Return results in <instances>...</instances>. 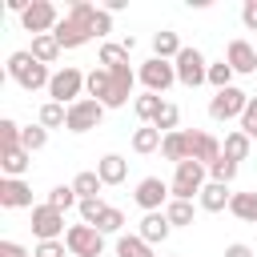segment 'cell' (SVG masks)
Listing matches in <instances>:
<instances>
[{
	"instance_id": "1",
	"label": "cell",
	"mask_w": 257,
	"mask_h": 257,
	"mask_svg": "<svg viewBox=\"0 0 257 257\" xmlns=\"http://www.w3.org/2000/svg\"><path fill=\"white\" fill-rule=\"evenodd\" d=\"M8 76H12L24 92H36V88H48V84H52L48 64H40L28 48H20V52H12V56H8Z\"/></svg>"
},
{
	"instance_id": "2",
	"label": "cell",
	"mask_w": 257,
	"mask_h": 257,
	"mask_svg": "<svg viewBox=\"0 0 257 257\" xmlns=\"http://www.w3.org/2000/svg\"><path fill=\"white\" fill-rule=\"evenodd\" d=\"M205 185H209V169L201 161H181L177 173H173V181H169L173 201H193V197H201Z\"/></svg>"
},
{
	"instance_id": "3",
	"label": "cell",
	"mask_w": 257,
	"mask_h": 257,
	"mask_svg": "<svg viewBox=\"0 0 257 257\" xmlns=\"http://www.w3.org/2000/svg\"><path fill=\"white\" fill-rule=\"evenodd\" d=\"M84 80H88V76H84V72H80L76 64H64L60 72H52V84H48V96H52L56 104H64V108H68V104H76V100H84V96H80V92H84Z\"/></svg>"
},
{
	"instance_id": "4",
	"label": "cell",
	"mask_w": 257,
	"mask_h": 257,
	"mask_svg": "<svg viewBox=\"0 0 257 257\" xmlns=\"http://www.w3.org/2000/svg\"><path fill=\"white\" fill-rule=\"evenodd\" d=\"M173 68H177V80H181L185 88L209 84V60H205L201 48H181V56L173 60Z\"/></svg>"
},
{
	"instance_id": "5",
	"label": "cell",
	"mask_w": 257,
	"mask_h": 257,
	"mask_svg": "<svg viewBox=\"0 0 257 257\" xmlns=\"http://www.w3.org/2000/svg\"><path fill=\"white\" fill-rule=\"evenodd\" d=\"M64 245H68L72 257H100L104 253V233L96 225H68Z\"/></svg>"
},
{
	"instance_id": "6",
	"label": "cell",
	"mask_w": 257,
	"mask_h": 257,
	"mask_svg": "<svg viewBox=\"0 0 257 257\" xmlns=\"http://www.w3.org/2000/svg\"><path fill=\"white\" fill-rule=\"evenodd\" d=\"M133 201H137L145 213H165V205L173 201V189H169V181H161V177H145V181H137Z\"/></svg>"
},
{
	"instance_id": "7",
	"label": "cell",
	"mask_w": 257,
	"mask_h": 257,
	"mask_svg": "<svg viewBox=\"0 0 257 257\" xmlns=\"http://www.w3.org/2000/svg\"><path fill=\"white\" fill-rule=\"evenodd\" d=\"M137 80L145 84V92H157V96H161L169 84H177V68H173V60H157V56H149V60L141 64Z\"/></svg>"
},
{
	"instance_id": "8",
	"label": "cell",
	"mask_w": 257,
	"mask_h": 257,
	"mask_svg": "<svg viewBox=\"0 0 257 257\" xmlns=\"http://www.w3.org/2000/svg\"><path fill=\"white\" fill-rule=\"evenodd\" d=\"M245 104H249V92L245 88H221V92H213V100H209V116L213 120H241V112H245Z\"/></svg>"
},
{
	"instance_id": "9",
	"label": "cell",
	"mask_w": 257,
	"mask_h": 257,
	"mask_svg": "<svg viewBox=\"0 0 257 257\" xmlns=\"http://www.w3.org/2000/svg\"><path fill=\"white\" fill-rule=\"evenodd\" d=\"M20 24H24V32L44 36V32H52V28L60 24V12H56V4H52V0H32V4H28V12L20 16Z\"/></svg>"
},
{
	"instance_id": "10",
	"label": "cell",
	"mask_w": 257,
	"mask_h": 257,
	"mask_svg": "<svg viewBox=\"0 0 257 257\" xmlns=\"http://www.w3.org/2000/svg\"><path fill=\"white\" fill-rule=\"evenodd\" d=\"M104 120V104L100 100H92V96H84V100H76V104H68V133H88V128H96Z\"/></svg>"
},
{
	"instance_id": "11",
	"label": "cell",
	"mask_w": 257,
	"mask_h": 257,
	"mask_svg": "<svg viewBox=\"0 0 257 257\" xmlns=\"http://www.w3.org/2000/svg\"><path fill=\"white\" fill-rule=\"evenodd\" d=\"M32 233H36L40 241H60V233H68V229H64V213L52 209L48 201L36 205V209H32Z\"/></svg>"
},
{
	"instance_id": "12",
	"label": "cell",
	"mask_w": 257,
	"mask_h": 257,
	"mask_svg": "<svg viewBox=\"0 0 257 257\" xmlns=\"http://www.w3.org/2000/svg\"><path fill=\"white\" fill-rule=\"evenodd\" d=\"M0 205L4 209H36L32 205V185L16 181V177H4L0 181Z\"/></svg>"
},
{
	"instance_id": "13",
	"label": "cell",
	"mask_w": 257,
	"mask_h": 257,
	"mask_svg": "<svg viewBox=\"0 0 257 257\" xmlns=\"http://www.w3.org/2000/svg\"><path fill=\"white\" fill-rule=\"evenodd\" d=\"M52 36H56V44H60V48H84V44L92 40V28L76 24L72 16H60V24L52 28Z\"/></svg>"
},
{
	"instance_id": "14",
	"label": "cell",
	"mask_w": 257,
	"mask_h": 257,
	"mask_svg": "<svg viewBox=\"0 0 257 257\" xmlns=\"http://www.w3.org/2000/svg\"><path fill=\"white\" fill-rule=\"evenodd\" d=\"M225 60H229V68H233V72H241V76L257 72V48H253L249 40H229Z\"/></svg>"
},
{
	"instance_id": "15",
	"label": "cell",
	"mask_w": 257,
	"mask_h": 257,
	"mask_svg": "<svg viewBox=\"0 0 257 257\" xmlns=\"http://www.w3.org/2000/svg\"><path fill=\"white\" fill-rule=\"evenodd\" d=\"M133 84H137V72H133V68H116V72H112V96H108L104 108H124L128 96H133ZM133 100H137V96H133Z\"/></svg>"
},
{
	"instance_id": "16",
	"label": "cell",
	"mask_w": 257,
	"mask_h": 257,
	"mask_svg": "<svg viewBox=\"0 0 257 257\" xmlns=\"http://www.w3.org/2000/svg\"><path fill=\"white\" fill-rule=\"evenodd\" d=\"M161 153H165V161H173V165H181V161H193V133H169L165 137V145H161Z\"/></svg>"
},
{
	"instance_id": "17",
	"label": "cell",
	"mask_w": 257,
	"mask_h": 257,
	"mask_svg": "<svg viewBox=\"0 0 257 257\" xmlns=\"http://www.w3.org/2000/svg\"><path fill=\"white\" fill-rule=\"evenodd\" d=\"M28 165H32V153H28L24 145H20V149H0V169H4V177H16V181H24Z\"/></svg>"
},
{
	"instance_id": "18",
	"label": "cell",
	"mask_w": 257,
	"mask_h": 257,
	"mask_svg": "<svg viewBox=\"0 0 257 257\" xmlns=\"http://www.w3.org/2000/svg\"><path fill=\"white\" fill-rule=\"evenodd\" d=\"M96 177H100L104 185H120V181L128 177V161H124L120 153H104V157L96 161Z\"/></svg>"
},
{
	"instance_id": "19",
	"label": "cell",
	"mask_w": 257,
	"mask_h": 257,
	"mask_svg": "<svg viewBox=\"0 0 257 257\" xmlns=\"http://www.w3.org/2000/svg\"><path fill=\"white\" fill-rule=\"evenodd\" d=\"M229 201H233V193H229V185H221V181H209V185L201 189V197H197V205H201L205 213H221V209H229Z\"/></svg>"
},
{
	"instance_id": "20",
	"label": "cell",
	"mask_w": 257,
	"mask_h": 257,
	"mask_svg": "<svg viewBox=\"0 0 257 257\" xmlns=\"http://www.w3.org/2000/svg\"><path fill=\"white\" fill-rule=\"evenodd\" d=\"M137 233H141V241H149V245H161V241L173 233V225H169V217H165V213H145Z\"/></svg>"
},
{
	"instance_id": "21",
	"label": "cell",
	"mask_w": 257,
	"mask_h": 257,
	"mask_svg": "<svg viewBox=\"0 0 257 257\" xmlns=\"http://www.w3.org/2000/svg\"><path fill=\"white\" fill-rule=\"evenodd\" d=\"M84 92H88L92 100L108 104V96H112V72H108V68H92L88 80H84Z\"/></svg>"
},
{
	"instance_id": "22",
	"label": "cell",
	"mask_w": 257,
	"mask_h": 257,
	"mask_svg": "<svg viewBox=\"0 0 257 257\" xmlns=\"http://www.w3.org/2000/svg\"><path fill=\"white\" fill-rule=\"evenodd\" d=\"M217 157H221V141H217L213 133H193V161H201V165L209 169Z\"/></svg>"
},
{
	"instance_id": "23",
	"label": "cell",
	"mask_w": 257,
	"mask_h": 257,
	"mask_svg": "<svg viewBox=\"0 0 257 257\" xmlns=\"http://www.w3.org/2000/svg\"><path fill=\"white\" fill-rule=\"evenodd\" d=\"M249 149H253V141H249V137H245L241 128H233V133H225V141H221V153H225L229 161H237V165H241V161L249 157Z\"/></svg>"
},
{
	"instance_id": "24",
	"label": "cell",
	"mask_w": 257,
	"mask_h": 257,
	"mask_svg": "<svg viewBox=\"0 0 257 257\" xmlns=\"http://www.w3.org/2000/svg\"><path fill=\"white\" fill-rule=\"evenodd\" d=\"M116 257H157L149 241H141V233H120L116 237Z\"/></svg>"
},
{
	"instance_id": "25",
	"label": "cell",
	"mask_w": 257,
	"mask_h": 257,
	"mask_svg": "<svg viewBox=\"0 0 257 257\" xmlns=\"http://www.w3.org/2000/svg\"><path fill=\"white\" fill-rule=\"evenodd\" d=\"M181 48H185V44H181V40H177V32H169V28L153 36V56H157V60H177V56H181Z\"/></svg>"
},
{
	"instance_id": "26",
	"label": "cell",
	"mask_w": 257,
	"mask_h": 257,
	"mask_svg": "<svg viewBox=\"0 0 257 257\" xmlns=\"http://www.w3.org/2000/svg\"><path fill=\"white\" fill-rule=\"evenodd\" d=\"M72 189H76V197H80V201H92V197H100L104 181L96 177V169H84V173H76V177H72Z\"/></svg>"
},
{
	"instance_id": "27",
	"label": "cell",
	"mask_w": 257,
	"mask_h": 257,
	"mask_svg": "<svg viewBox=\"0 0 257 257\" xmlns=\"http://www.w3.org/2000/svg\"><path fill=\"white\" fill-rule=\"evenodd\" d=\"M28 52H32L40 64H52V60H56L64 48L56 44V36H52V32H44V36H32V48H28Z\"/></svg>"
},
{
	"instance_id": "28",
	"label": "cell",
	"mask_w": 257,
	"mask_h": 257,
	"mask_svg": "<svg viewBox=\"0 0 257 257\" xmlns=\"http://www.w3.org/2000/svg\"><path fill=\"white\" fill-rule=\"evenodd\" d=\"M100 68H108V72H116V68H128V48H124V44H112V40H104V44H100Z\"/></svg>"
},
{
	"instance_id": "29",
	"label": "cell",
	"mask_w": 257,
	"mask_h": 257,
	"mask_svg": "<svg viewBox=\"0 0 257 257\" xmlns=\"http://www.w3.org/2000/svg\"><path fill=\"white\" fill-rule=\"evenodd\" d=\"M161 108H165V96H157V92H141V96L133 100V112H137V116H141L145 124H153Z\"/></svg>"
},
{
	"instance_id": "30",
	"label": "cell",
	"mask_w": 257,
	"mask_h": 257,
	"mask_svg": "<svg viewBox=\"0 0 257 257\" xmlns=\"http://www.w3.org/2000/svg\"><path fill=\"white\" fill-rule=\"evenodd\" d=\"M161 145H165V133L153 128V124H145V128L133 133V153H157Z\"/></svg>"
},
{
	"instance_id": "31",
	"label": "cell",
	"mask_w": 257,
	"mask_h": 257,
	"mask_svg": "<svg viewBox=\"0 0 257 257\" xmlns=\"http://www.w3.org/2000/svg\"><path fill=\"white\" fill-rule=\"evenodd\" d=\"M229 213H233L237 221H257V193H233Z\"/></svg>"
},
{
	"instance_id": "32",
	"label": "cell",
	"mask_w": 257,
	"mask_h": 257,
	"mask_svg": "<svg viewBox=\"0 0 257 257\" xmlns=\"http://www.w3.org/2000/svg\"><path fill=\"white\" fill-rule=\"evenodd\" d=\"M36 124H44V128H64V124H68V108L56 104V100H48V104H40Z\"/></svg>"
},
{
	"instance_id": "33",
	"label": "cell",
	"mask_w": 257,
	"mask_h": 257,
	"mask_svg": "<svg viewBox=\"0 0 257 257\" xmlns=\"http://www.w3.org/2000/svg\"><path fill=\"white\" fill-rule=\"evenodd\" d=\"M165 217H169L173 229L193 225V201H169V205H165Z\"/></svg>"
},
{
	"instance_id": "34",
	"label": "cell",
	"mask_w": 257,
	"mask_h": 257,
	"mask_svg": "<svg viewBox=\"0 0 257 257\" xmlns=\"http://www.w3.org/2000/svg\"><path fill=\"white\" fill-rule=\"evenodd\" d=\"M96 12H100V8H96L92 0H72L64 16H72L76 24H84V28H92V20H96Z\"/></svg>"
},
{
	"instance_id": "35",
	"label": "cell",
	"mask_w": 257,
	"mask_h": 257,
	"mask_svg": "<svg viewBox=\"0 0 257 257\" xmlns=\"http://www.w3.org/2000/svg\"><path fill=\"white\" fill-rule=\"evenodd\" d=\"M233 76H237V72L229 68V60H213V64H209V84H213L217 92H221V88H233Z\"/></svg>"
},
{
	"instance_id": "36",
	"label": "cell",
	"mask_w": 257,
	"mask_h": 257,
	"mask_svg": "<svg viewBox=\"0 0 257 257\" xmlns=\"http://www.w3.org/2000/svg\"><path fill=\"white\" fill-rule=\"evenodd\" d=\"M177 124H181V108H177L173 100H165V108L157 112V120H153V128H161V133L169 137V133H177Z\"/></svg>"
},
{
	"instance_id": "37",
	"label": "cell",
	"mask_w": 257,
	"mask_h": 257,
	"mask_svg": "<svg viewBox=\"0 0 257 257\" xmlns=\"http://www.w3.org/2000/svg\"><path fill=\"white\" fill-rule=\"evenodd\" d=\"M233 177H237V161H229L225 153L209 165V181H221V185H233Z\"/></svg>"
},
{
	"instance_id": "38",
	"label": "cell",
	"mask_w": 257,
	"mask_h": 257,
	"mask_svg": "<svg viewBox=\"0 0 257 257\" xmlns=\"http://www.w3.org/2000/svg\"><path fill=\"white\" fill-rule=\"evenodd\" d=\"M20 145H24L28 153H40V149L48 145V128H44V124H28V128L20 133Z\"/></svg>"
},
{
	"instance_id": "39",
	"label": "cell",
	"mask_w": 257,
	"mask_h": 257,
	"mask_svg": "<svg viewBox=\"0 0 257 257\" xmlns=\"http://www.w3.org/2000/svg\"><path fill=\"white\" fill-rule=\"evenodd\" d=\"M48 205L64 213V209H72V205H80V197H76V189H72V185H56V189L48 193Z\"/></svg>"
},
{
	"instance_id": "40",
	"label": "cell",
	"mask_w": 257,
	"mask_h": 257,
	"mask_svg": "<svg viewBox=\"0 0 257 257\" xmlns=\"http://www.w3.org/2000/svg\"><path fill=\"white\" fill-rule=\"evenodd\" d=\"M96 229H100L104 237H108V233H116V237H120V229H124V213H120L116 205H108V209H104V217L96 221Z\"/></svg>"
},
{
	"instance_id": "41",
	"label": "cell",
	"mask_w": 257,
	"mask_h": 257,
	"mask_svg": "<svg viewBox=\"0 0 257 257\" xmlns=\"http://www.w3.org/2000/svg\"><path fill=\"white\" fill-rule=\"evenodd\" d=\"M76 209H80V225H96V221L104 217V209H108V205H104L100 197H92V201H80Z\"/></svg>"
},
{
	"instance_id": "42",
	"label": "cell",
	"mask_w": 257,
	"mask_h": 257,
	"mask_svg": "<svg viewBox=\"0 0 257 257\" xmlns=\"http://www.w3.org/2000/svg\"><path fill=\"white\" fill-rule=\"evenodd\" d=\"M20 133H24V128L4 116V120H0V149H20Z\"/></svg>"
},
{
	"instance_id": "43",
	"label": "cell",
	"mask_w": 257,
	"mask_h": 257,
	"mask_svg": "<svg viewBox=\"0 0 257 257\" xmlns=\"http://www.w3.org/2000/svg\"><path fill=\"white\" fill-rule=\"evenodd\" d=\"M241 133L253 141L257 137V96H249V104H245V112H241Z\"/></svg>"
},
{
	"instance_id": "44",
	"label": "cell",
	"mask_w": 257,
	"mask_h": 257,
	"mask_svg": "<svg viewBox=\"0 0 257 257\" xmlns=\"http://www.w3.org/2000/svg\"><path fill=\"white\" fill-rule=\"evenodd\" d=\"M32 257H68V245L64 241H40Z\"/></svg>"
},
{
	"instance_id": "45",
	"label": "cell",
	"mask_w": 257,
	"mask_h": 257,
	"mask_svg": "<svg viewBox=\"0 0 257 257\" xmlns=\"http://www.w3.org/2000/svg\"><path fill=\"white\" fill-rule=\"evenodd\" d=\"M241 24H245L249 32H257V0H245V4H241Z\"/></svg>"
},
{
	"instance_id": "46",
	"label": "cell",
	"mask_w": 257,
	"mask_h": 257,
	"mask_svg": "<svg viewBox=\"0 0 257 257\" xmlns=\"http://www.w3.org/2000/svg\"><path fill=\"white\" fill-rule=\"evenodd\" d=\"M108 32H112V16L100 8V12H96V20H92V36H108Z\"/></svg>"
},
{
	"instance_id": "47",
	"label": "cell",
	"mask_w": 257,
	"mask_h": 257,
	"mask_svg": "<svg viewBox=\"0 0 257 257\" xmlns=\"http://www.w3.org/2000/svg\"><path fill=\"white\" fill-rule=\"evenodd\" d=\"M0 257H32L24 245H16V241H0Z\"/></svg>"
},
{
	"instance_id": "48",
	"label": "cell",
	"mask_w": 257,
	"mask_h": 257,
	"mask_svg": "<svg viewBox=\"0 0 257 257\" xmlns=\"http://www.w3.org/2000/svg\"><path fill=\"white\" fill-rule=\"evenodd\" d=\"M225 257H257V253H253V249H249L245 241H233V245L225 249Z\"/></svg>"
},
{
	"instance_id": "49",
	"label": "cell",
	"mask_w": 257,
	"mask_h": 257,
	"mask_svg": "<svg viewBox=\"0 0 257 257\" xmlns=\"http://www.w3.org/2000/svg\"><path fill=\"white\" fill-rule=\"evenodd\" d=\"M124 4H128V0H104V12H108V16H112V12H120V8H124Z\"/></svg>"
},
{
	"instance_id": "50",
	"label": "cell",
	"mask_w": 257,
	"mask_h": 257,
	"mask_svg": "<svg viewBox=\"0 0 257 257\" xmlns=\"http://www.w3.org/2000/svg\"><path fill=\"white\" fill-rule=\"evenodd\" d=\"M169 257H181V253H169Z\"/></svg>"
},
{
	"instance_id": "51",
	"label": "cell",
	"mask_w": 257,
	"mask_h": 257,
	"mask_svg": "<svg viewBox=\"0 0 257 257\" xmlns=\"http://www.w3.org/2000/svg\"><path fill=\"white\" fill-rule=\"evenodd\" d=\"M68 257H72V253H68Z\"/></svg>"
}]
</instances>
